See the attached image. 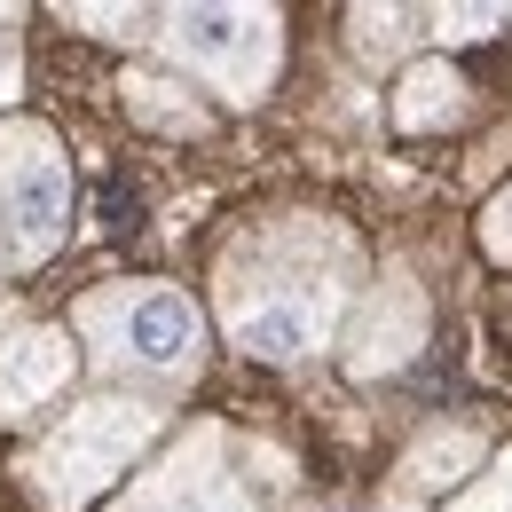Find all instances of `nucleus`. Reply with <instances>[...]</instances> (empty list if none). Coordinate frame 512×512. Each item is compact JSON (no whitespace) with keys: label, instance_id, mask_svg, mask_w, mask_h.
I'll return each mask as SVG.
<instances>
[{"label":"nucleus","instance_id":"obj_1","mask_svg":"<svg viewBox=\"0 0 512 512\" xmlns=\"http://www.w3.org/2000/svg\"><path fill=\"white\" fill-rule=\"evenodd\" d=\"M347 292V260L323 237H284V260L268 268H237L229 284V323L253 355H308L323 339V323L339 316Z\"/></svg>","mask_w":512,"mask_h":512},{"label":"nucleus","instance_id":"obj_2","mask_svg":"<svg viewBox=\"0 0 512 512\" xmlns=\"http://www.w3.org/2000/svg\"><path fill=\"white\" fill-rule=\"evenodd\" d=\"M79 331L95 339L103 371H150V379H182L197 363V308L166 284H119L95 292L79 308Z\"/></svg>","mask_w":512,"mask_h":512},{"label":"nucleus","instance_id":"obj_3","mask_svg":"<svg viewBox=\"0 0 512 512\" xmlns=\"http://www.w3.org/2000/svg\"><path fill=\"white\" fill-rule=\"evenodd\" d=\"M150 410H134V402H87L79 418H64L56 426V442L32 457V489L48 497L56 512H71L79 497H95L119 465H127L134 449L150 442Z\"/></svg>","mask_w":512,"mask_h":512},{"label":"nucleus","instance_id":"obj_4","mask_svg":"<svg viewBox=\"0 0 512 512\" xmlns=\"http://www.w3.org/2000/svg\"><path fill=\"white\" fill-rule=\"evenodd\" d=\"M0 213H8V237L16 260L56 253L64 237V158L40 127H0Z\"/></svg>","mask_w":512,"mask_h":512},{"label":"nucleus","instance_id":"obj_5","mask_svg":"<svg viewBox=\"0 0 512 512\" xmlns=\"http://www.w3.org/2000/svg\"><path fill=\"white\" fill-rule=\"evenodd\" d=\"M166 48L190 56L205 79H221L229 95H260V79L276 64V16H260V8H182V16H166Z\"/></svg>","mask_w":512,"mask_h":512},{"label":"nucleus","instance_id":"obj_6","mask_svg":"<svg viewBox=\"0 0 512 512\" xmlns=\"http://www.w3.org/2000/svg\"><path fill=\"white\" fill-rule=\"evenodd\" d=\"M71 379V347L48 323H0V410H32Z\"/></svg>","mask_w":512,"mask_h":512},{"label":"nucleus","instance_id":"obj_7","mask_svg":"<svg viewBox=\"0 0 512 512\" xmlns=\"http://www.w3.org/2000/svg\"><path fill=\"white\" fill-rule=\"evenodd\" d=\"M127 512H245V505H237V489L213 473V449L197 442L190 457H182V465H174L158 489H142Z\"/></svg>","mask_w":512,"mask_h":512},{"label":"nucleus","instance_id":"obj_8","mask_svg":"<svg viewBox=\"0 0 512 512\" xmlns=\"http://www.w3.org/2000/svg\"><path fill=\"white\" fill-rule=\"evenodd\" d=\"M449 95H457V79H449V71H418V79L402 87V127H442L449 111H457Z\"/></svg>","mask_w":512,"mask_h":512},{"label":"nucleus","instance_id":"obj_9","mask_svg":"<svg viewBox=\"0 0 512 512\" xmlns=\"http://www.w3.org/2000/svg\"><path fill=\"white\" fill-rule=\"evenodd\" d=\"M465 512H512V465L489 481V489H473V505H465Z\"/></svg>","mask_w":512,"mask_h":512},{"label":"nucleus","instance_id":"obj_10","mask_svg":"<svg viewBox=\"0 0 512 512\" xmlns=\"http://www.w3.org/2000/svg\"><path fill=\"white\" fill-rule=\"evenodd\" d=\"M489 245H497V253L512 260V197H505V205H497V213H489Z\"/></svg>","mask_w":512,"mask_h":512},{"label":"nucleus","instance_id":"obj_11","mask_svg":"<svg viewBox=\"0 0 512 512\" xmlns=\"http://www.w3.org/2000/svg\"><path fill=\"white\" fill-rule=\"evenodd\" d=\"M8 87H16V40L0 32V95H8Z\"/></svg>","mask_w":512,"mask_h":512}]
</instances>
